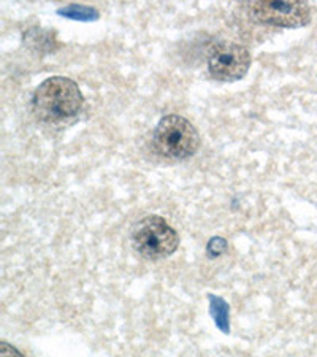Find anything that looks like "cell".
Here are the masks:
<instances>
[{
    "mask_svg": "<svg viewBox=\"0 0 317 357\" xmlns=\"http://www.w3.org/2000/svg\"><path fill=\"white\" fill-rule=\"evenodd\" d=\"M0 357H24L15 347H11L10 343L2 342L0 343Z\"/></svg>",
    "mask_w": 317,
    "mask_h": 357,
    "instance_id": "obj_9",
    "label": "cell"
},
{
    "mask_svg": "<svg viewBox=\"0 0 317 357\" xmlns=\"http://www.w3.org/2000/svg\"><path fill=\"white\" fill-rule=\"evenodd\" d=\"M251 67V53L243 45L221 43L211 51L208 70L219 82H236L247 73Z\"/></svg>",
    "mask_w": 317,
    "mask_h": 357,
    "instance_id": "obj_5",
    "label": "cell"
},
{
    "mask_svg": "<svg viewBox=\"0 0 317 357\" xmlns=\"http://www.w3.org/2000/svg\"><path fill=\"white\" fill-rule=\"evenodd\" d=\"M153 143L160 156L181 160L197 153L200 135L190 121L180 114H169L155 126Z\"/></svg>",
    "mask_w": 317,
    "mask_h": 357,
    "instance_id": "obj_2",
    "label": "cell"
},
{
    "mask_svg": "<svg viewBox=\"0 0 317 357\" xmlns=\"http://www.w3.org/2000/svg\"><path fill=\"white\" fill-rule=\"evenodd\" d=\"M79 86L70 78L51 77L33 92V110L40 119L61 121L72 118L83 107Z\"/></svg>",
    "mask_w": 317,
    "mask_h": 357,
    "instance_id": "obj_1",
    "label": "cell"
},
{
    "mask_svg": "<svg viewBox=\"0 0 317 357\" xmlns=\"http://www.w3.org/2000/svg\"><path fill=\"white\" fill-rule=\"evenodd\" d=\"M57 13L63 18H70L75 21H97L99 20V11L92 7H86V5H79V3H70L67 7H63L61 10H57Z\"/></svg>",
    "mask_w": 317,
    "mask_h": 357,
    "instance_id": "obj_7",
    "label": "cell"
},
{
    "mask_svg": "<svg viewBox=\"0 0 317 357\" xmlns=\"http://www.w3.org/2000/svg\"><path fill=\"white\" fill-rule=\"evenodd\" d=\"M210 313L215 319V324L222 333L230 332V308L222 297L210 296Z\"/></svg>",
    "mask_w": 317,
    "mask_h": 357,
    "instance_id": "obj_6",
    "label": "cell"
},
{
    "mask_svg": "<svg viewBox=\"0 0 317 357\" xmlns=\"http://www.w3.org/2000/svg\"><path fill=\"white\" fill-rule=\"evenodd\" d=\"M251 11L257 21L278 27L298 29L309 24L311 21L309 5L300 0H261L251 3Z\"/></svg>",
    "mask_w": 317,
    "mask_h": 357,
    "instance_id": "obj_4",
    "label": "cell"
},
{
    "mask_svg": "<svg viewBox=\"0 0 317 357\" xmlns=\"http://www.w3.org/2000/svg\"><path fill=\"white\" fill-rule=\"evenodd\" d=\"M134 248L146 259H164L176 251L180 238L169 222L160 216H146L132 234Z\"/></svg>",
    "mask_w": 317,
    "mask_h": 357,
    "instance_id": "obj_3",
    "label": "cell"
},
{
    "mask_svg": "<svg viewBox=\"0 0 317 357\" xmlns=\"http://www.w3.org/2000/svg\"><path fill=\"white\" fill-rule=\"evenodd\" d=\"M227 251V240L222 237H215L208 241V246H206V252H208L210 257H217L224 255Z\"/></svg>",
    "mask_w": 317,
    "mask_h": 357,
    "instance_id": "obj_8",
    "label": "cell"
}]
</instances>
